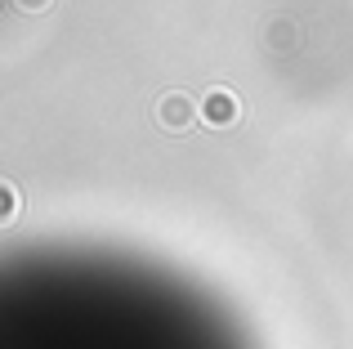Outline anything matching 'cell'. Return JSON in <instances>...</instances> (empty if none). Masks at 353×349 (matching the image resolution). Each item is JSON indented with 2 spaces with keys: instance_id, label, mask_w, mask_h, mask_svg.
<instances>
[{
  "instance_id": "1",
  "label": "cell",
  "mask_w": 353,
  "mask_h": 349,
  "mask_svg": "<svg viewBox=\"0 0 353 349\" xmlns=\"http://www.w3.org/2000/svg\"><path fill=\"white\" fill-rule=\"evenodd\" d=\"M241 117V103H237V94L228 86H215L206 99H201V121L206 126H233Z\"/></svg>"
},
{
  "instance_id": "2",
  "label": "cell",
  "mask_w": 353,
  "mask_h": 349,
  "mask_svg": "<svg viewBox=\"0 0 353 349\" xmlns=\"http://www.w3.org/2000/svg\"><path fill=\"white\" fill-rule=\"evenodd\" d=\"M157 121H161L165 130H188V126L197 121V103H192L188 94H165L161 103H157Z\"/></svg>"
},
{
  "instance_id": "3",
  "label": "cell",
  "mask_w": 353,
  "mask_h": 349,
  "mask_svg": "<svg viewBox=\"0 0 353 349\" xmlns=\"http://www.w3.org/2000/svg\"><path fill=\"white\" fill-rule=\"evenodd\" d=\"M9 224V219H14V183H5V215H0Z\"/></svg>"
},
{
  "instance_id": "4",
  "label": "cell",
  "mask_w": 353,
  "mask_h": 349,
  "mask_svg": "<svg viewBox=\"0 0 353 349\" xmlns=\"http://www.w3.org/2000/svg\"><path fill=\"white\" fill-rule=\"evenodd\" d=\"M14 5H18V9H45L50 0H14Z\"/></svg>"
}]
</instances>
